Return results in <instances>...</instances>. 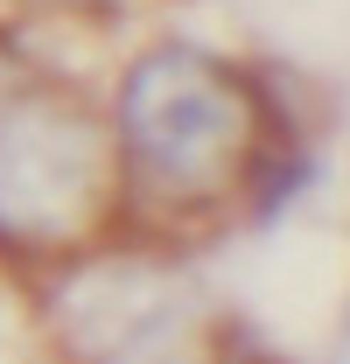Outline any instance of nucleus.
I'll return each mask as SVG.
<instances>
[{
  "label": "nucleus",
  "mask_w": 350,
  "mask_h": 364,
  "mask_svg": "<svg viewBox=\"0 0 350 364\" xmlns=\"http://www.w3.org/2000/svg\"><path fill=\"white\" fill-rule=\"evenodd\" d=\"M253 140V98L238 70L189 43L147 49L120 85V154L133 182L169 203H203L238 176Z\"/></svg>",
  "instance_id": "nucleus-1"
},
{
  "label": "nucleus",
  "mask_w": 350,
  "mask_h": 364,
  "mask_svg": "<svg viewBox=\"0 0 350 364\" xmlns=\"http://www.w3.org/2000/svg\"><path fill=\"white\" fill-rule=\"evenodd\" d=\"M112 210V134L70 98L0 112V238L70 245Z\"/></svg>",
  "instance_id": "nucleus-2"
},
{
  "label": "nucleus",
  "mask_w": 350,
  "mask_h": 364,
  "mask_svg": "<svg viewBox=\"0 0 350 364\" xmlns=\"http://www.w3.org/2000/svg\"><path fill=\"white\" fill-rule=\"evenodd\" d=\"M189 316V287L175 273L154 267H105L85 273L63 301V329L91 336V350H112V358H140V350H161Z\"/></svg>",
  "instance_id": "nucleus-3"
},
{
  "label": "nucleus",
  "mask_w": 350,
  "mask_h": 364,
  "mask_svg": "<svg viewBox=\"0 0 350 364\" xmlns=\"http://www.w3.org/2000/svg\"><path fill=\"white\" fill-rule=\"evenodd\" d=\"M49 7H98V0H49Z\"/></svg>",
  "instance_id": "nucleus-4"
}]
</instances>
